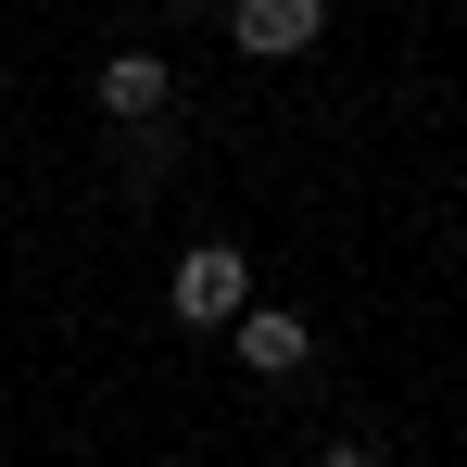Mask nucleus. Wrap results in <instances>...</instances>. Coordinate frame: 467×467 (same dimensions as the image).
<instances>
[{
	"mask_svg": "<svg viewBox=\"0 0 467 467\" xmlns=\"http://www.w3.org/2000/svg\"><path fill=\"white\" fill-rule=\"evenodd\" d=\"M228 328H240V367H253V379H291V367H304V316H278V304H240Z\"/></svg>",
	"mask_w": 467,
	"mask_h": 467,
	"instance_id": "7ed1b4c3",
	"label": "nucleus"
},
{
	"mask_svg": "<svg viewBox=\"0 0 467 467\" xmlns=\"http://www.w3.org/2000/svg\"><path fill=\"white\" fill-rule=\"evenodd\" d=\"M88 88H101V114H114V127H152V114H164V64H152V51H114Z\"/></svg>",
	"mask_w": 467,
	"mask_h": 467,
	"instance_id": "20e7f679",
	"label": "nucleus"
},
{
	"mask_svg": "<svg viewBox=\"0 0 467 467\" xmlns=\"http://www.w3.org/2000/svg\"><path fill=\"white\" fill-rule=\"evenodd\" d=\"M316 26H328V0H240V13H228V38L253 51V64H291Z\"/></svg>",
	"mask_w": 467,
	"mask_h": 467,
	"instance_id": "f03ea898",
	"label": "nucleus"
},
{
	"mask_svg": "<svg viewBox=\"0 0 467 467\" xmlns=\"http://www.w3.org/2000/svg\"><path fill=\"white\" fill-rule=\"evenodd\" d=\"M164 304L190 316V328H228V316L253 304V265H240L228 240H202V253H177V278H164Z\"/></svg>",
	"mask_w": 467,
	"mask_h": 467,
	"instance_id": "f257e3e1",
	"label": "nucleus"
}]
</instances>
